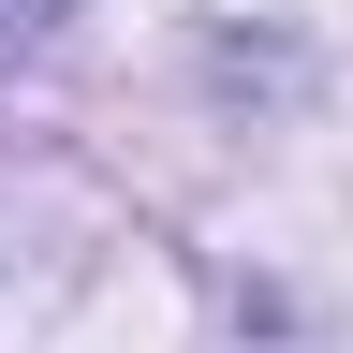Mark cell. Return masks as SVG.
Here are the masks:
<instances>
[{
    "label": "cell",
    "mask_w": 353,
    "mask_h": 353,
    "mask_svg": "<svg viewBox=\"0 0 353 353\" xmlns=\"http://www.w3.org/2000/svg\"><path fill=\"white\" fill-rule=\"evenodd\" d=\"M0 30H44V0H0Z\"/></svg>",
    "instance_id": "6da1fadb"
}]
</instances>
